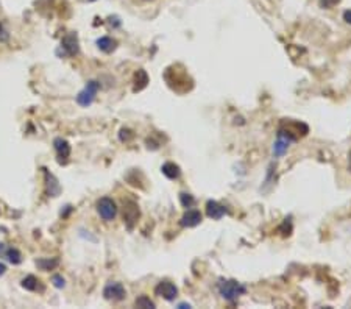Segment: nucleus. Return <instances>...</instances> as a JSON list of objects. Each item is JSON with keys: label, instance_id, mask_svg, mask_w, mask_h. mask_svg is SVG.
<instances>
[{"label": "nucleus", "instance_id": "7", "mask_svg": "<svg viewBox=\"0 0 351 309\" xmlns=\"http://www.w3.org/2000/svg\"><path fill=\"white\" fill-rule=\"evenodd\" d=\"M155 293L159 295V297H163L167 301H172V300L177 298L178 289L173 283H170V281H161V283L155 287Z\"/></svg>", "mask_w": 351, "mask_h": 309}, {"label": "nucleus", "instance_id": "11", "mask_svg": "<svg viewBox=\"0 0 351 309\" xmlns=\"http://www.w3.org/2000/svg\"><path fill=\"white\" fill-rule=\"evenodd\" d=\"M201 222V214L200 211H195V209H189L184 216L181 217V226L184 228H194L197 225H200Z\"/></svg>", "mask_w": 351, "mask_h": 309}, {"label": "nucleus", "instance_id": "16", "mask_svg": "<svg viewBox=\"0 0 351 309\" xmlns=\"http://www.w3.org/2000/svg\"><path fill=\"white\" fill-rule=\"evenodd\" d=\"M22 287L24 289H27V290H44V287L39 284V279L38 278H35L33 275H30V276H27V278H24L22 279Z\"/></svg>", "mask_w": 351, "mask_h": 309}, {"label": "nucleus", "instance_id": "24", "mask_svg": "<svg viewBox=\"0 0 351 309\" xmlns=\"http://www.w3.org/2000/svg\"><path fill=\"white\" fill-rule=\"evenodd\" d=\"M7 245L5 244H0V258H5V254H7Z\"/></svg>", "mask_w": 351, "mask_h": 309}, {"label": "nucleus", "instance_id": "12", "mask_svg": "<svg viewBox=\"0 0 351 309\" xmlns=\"http://www.w3.org/2000/svg\"><path fill=\"white\" fill-rule=\"evenodd\" d=\"M290 142H292V141L287 139L286 136H282V134H278V139H276V142L273 144V155H275V156H282V155H284V153L287 152Z\"/></svg>", "mask_w": 351, "mask_h": 309}, {"label": "nucleus", "instance_id": "19", "mask_svg": "<svg viewBox=\"0 0 351 309\" xmlns=\"http://www.w3.org/2000/svg\"><path fill=\"white\" fill-rule=\"evenodd\" d=\"M136 307H145V309H153L155 303L147 297V295H141V297L136 300Z\"/></svg>", "mask_w": 351, "mask_h": 309}, {"label": "nucleus", "instance_id": "10", "mask_svg": "<svg viewBox=\"0 0 351 309\" xmlns=\"http://www.w3.org/2000/svg\"><path fill=\"white\" fill-rule=\"evenodd\" d=\"M206 214H208V217H211L214 220H219L226 214V208L223 205L217 203V201L211 200L206 203Z\"/></svg>", "mask_w": 351, "mask_h": 309}, {"label": "nucleus", "instance_id": "15", "mask_svg": "<svg viewBox=\"0 0 351 309\" xmlns=\"http://www.w3.org/2000/svg\"><path fill=\"white\" fill-rule=\"evenodd\" d=\"M97 46H99V49H100L102 52L110 53V52H113V50L116 49L117 43L114 41L113 38H110V36H103V38H100L99 41H97Z\"/></svg>", "mask_w": 351, "mask_h": 309}, {"label": "nucleus", "instance_id": "27", "mask_svg": "<svg viewBox=\"0 0 351 309\" xmlns=\"http://www.w3.org/2000/svg\"><path fill=\"white\" fill-rule=\"evenodd\" d=\"M178 307H183V309H184V307H191V304H189V303H187V304H186V303H180Z\"/></svg>", "mask_w": 351, "mask_h": 309}, {"label": "nucleus", "instance_id": "13", "mask_svg": "<svg viewBox=\"0 0 351 309\" xmlns=\"http://www.w3.org/2000/svg\"><path fill=\"white\" fill-rule=\"evenodd\" d=\"M147 83H148V75H147V72L142 71V69L138 71L136 75H134V88H133V91H134V92L142 91V89L147 86Z\"/></svg>", "mask_w": 351, "mask_h": 309}, {"label": "nucleus", "instance_id": "8", "mask_svg": "<svg viewBox=\"0 0 351 309\" xmlns=\"http://www.w3.org/2000/svg\"><path fill=\"white\" fill-rule=\"evenodd\" d=\"M53 145H55V150L58 153V161L61 164H66L67 159H69V156H71L69 142H67L66 139H63V138H57L55 141H53Z\"/></svg>", "mask_w": 351, "mask_h": 309}, {"label": "nucleus", "instance_id": "14", "mask_svg": "<svg viewBox=\"0 0 351 309\" xmlns=\"http://www.w3.org/2000/svg\"><path fill=\"white\" fill-rule=\"evenodd\" d=\"M161 170H163L164 175H166L167 178H170V180H177V178L181 175L180 167H178L177 164H175V163H166Z\"/></svg>", "mask_w": 351, "mask_h": 309}, {"label": "nucleus", "instance_id": "6", "mask_svg": "<svg viewBox=\"0 0 351 309\" xmlns=\"http://www.w3.org/2000/svg\"><path fill=\"white\" fill-rule=\"evenodd\" d=\"M99 88H100V85L97 82H89L86 85V88L77 96V102L82 106H89L94 102V99H96V94H97Z\"/></svg>", "mask_w": 351, "mask_h": 309}, {"label": "nucleus", "instance_id": "2", "mask_svg": "<svg viewBox=\"0 0 351 309\" xmlns=\"http://www.w3.org/2000/svg\"><path fill=\"white\" fill-rule=\"evenodd\" d=\"M245 286L234 279H220L219 281V292L226 301H236L240 295L245 293Z\"/></svg>", "mask_w": 351, "mask_h": 309}, {"label": "nucleus", "instance_id": "23", "mask_svg": "<svg viewBox=\"0 0 351 309\" xmlns=\"http://www.w3.org/2000/svg\"><path fill=\"white\" fill-rule=\"evenodd\" d=\"M53 284H55L58 289L64 287V278L60 276V275H55V276H53Z\"/></svg>", "mask_w": 351, "mask_h": 309}, {"label": "nucleus", "instance_id": "20", "mask_svg": "<svg viewBox=\"0 0 351 309\" xmlns=\"http://www.w3.org/2000/svg\"><path fill=\"white\" fill-rule=\"evenodd\" d=\"M46 180H47V191H49V194L52 192V187H55V189L60 192V189H61V187H60L58 181L55 180V177H53V175H50L49 172H46Z\"/></svg>", "mask_w": 351, "mask_h": 309}, {"label": "nucleus", "instance_id": "3", "mask_svg": "<svg viewBox=\"0 0 351 309\" xmlns=\"http://www.w3.org/2000/svg\"><path fill=\"white\" fill-rule=\"evenodd\" d=\"M139 217V208L134 200H125L124 201V222L127 223L128 230H133V225L136 223Z\"/></svg>", "mask_w": 351, "mask_h": 309}, {"label": "nucleus", "instance_id": "21", "mask_svg": "<svg viewBox=\"0 0 351 309\" xmlns=\"http://www.w3.org/2000/svg\"><path fill=\"white\" fill-rule=\"evenodd\" d=\"M180 200H181V205H183L184 208H192V206L195 205V200H194V197H192L191 194L183 192V194L180 195Z\"/></svg>", "mask_w": 351, "mask_h": 309}, {"label": "nucleus", "instance_id": "4", "mask_svg": "<svg viewBox=\"0 0 351 309\" xmlns=\"http://www.w3.org/2000/svg\"><path fill=\"white\" fill-rule=\"evenodd\" d=\"M125 295V287L120 283H108L103 289V297L110 301H122Z\"/></svg>", "mask_w": 351, "mask_h": 309}, {"label": "nucleus", "instance_id": "22", "mask_svg": "<svg viewBox=\"0 0 351 309\" xmlns=\"http://www.w3.org/2000/svg\"><path fill=\"white\" fill-rule=\"evenodd\" d=\"M339 2H340V0H320V4H321L323 8H332L334 5H337Z\"/></svg>", "mask_w": 351, "mask_h": 309}, {"label": "nucleus", "instance_id": "28", "mask_svg": "<svg viewBox=\"0 0 351 309\" xmlns=\"http://www.w3.org/2000/svg\"><path fill=\"white\" fill-rule=\"evenodd\" d=\"M4 33V27L2 25H0V35H2Z\"/></svg>", "mask_w": 351, "mask_h": 309}, {"label": "nucleus", "instance_id": "26", "mask_svg": "<svg viewBox=\"0 0 351 309\" xmlns=\"http://www.w3.org/2000/svg\"><path fill=\"white\" fill-rule=\"evenodd\" d=\"M5 272H7V267H5V264H2V262H0V276H2Z\"/></svg>", "mask_w": 351, "mask_h": 309}, {"label": "nucleus", "instance_id": "25", "mask_svg": "<svg viewBox=\"0 0 351 309\" xmlns=\"http://www.w3.org/2000/svg\"><path fill=\"white\" fill-rule=\"evenodd\" d=\"M343 19H345L348 24H351V11H345V13H343Z\"/></svg>", "mask_w": 351, "mask_h": 309}, {"label": "nucleus", "instance_id": "9", "mask_svg": "<svg viewBox=\"0 0 351 309\" xmlns=\"http://www.w3.org/2000/svg\"><path fill=\"white\" fill-rule=\"evenodd\" d=\"M61 46H63V50H64L66 55H71V57L77 55V53H78V38H77V35L75 33L67 35L63 39Z\"/></svg>", "mask_w": 351, "mask_h": 309}, {"label": "nucleus", "instance_id": "1", "mask_svg": "<svg viewBox=\"0 0 351 309\" xmlns=\"http://www.w3.org/2000/svg\"><path fill=\"white\" fill-rule=\"evenodd\" d=\"M164 78H166L167 85L177 92H180V86H183V92H186V91H189L192 88V80L187 77L184 69L178 71V66L169 67V69L166 71V74H164Z\"/></svg>", "mask_w": 351, "mask_h": 309}, {"label": "nucleus", "instance_id": "5", "mask_svg": "<svg viewBox=\"0 0 351 309\" xmlns=\"http://www.w3.org/2000/svg\"><path fill=\"white\" fill-rule=\"evenodd\" d=\"M97 211L100 214V217L103 220H113L116 217V214H117V208H116V203L111 200V198H102L99 203H97Z\"/></svg>", "mask_w": 351, "mask_h": 309}, {"label": "nucleus", "instance_id": "18", "mask_svg": "<svg viewBox=\"0 0 351 309\" xmlns=\"http://www.w3.org/2000/svg\"><path fill=\"white\" fill-rule=\"evenodd\" d=\"M58 259H38L36 261V265L39 268H43V270H52V268H55L58 265Z\"/></svg>", "mask_w": 351, "mask_h": 309}, {"label": "nucleus", "instance_id": "17", "mask_svg": "<svg viewBox=\"0 0 351 309\" xmlns=\"http://www.w3.org/2000/svg\"><path fill=\"white\" fill-rule=\"evenodd\" d=\"M5 258H8V261H10L11 264H21L22 254H21V251L16 250V248H8V250H7V254H5Z\"/></svg>", "mask_w": 351, "mask_h": 309}]
</instances>
